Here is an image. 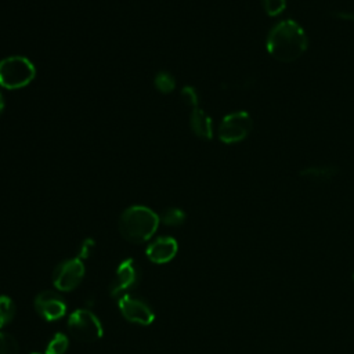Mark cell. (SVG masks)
Wrapping results in <instances>:
<instances>
[{"instance_id": "1", "label": "cell", "mask_w": 354, "mask_h": 354, "mask_svg": "<svg viewBox=\"0 0 354 354\" xmlns=\"http://www.w3.org/2000/svg\"><path fill=\"white\" fill-rule=\"evenodd\" d=\"M308 43V36L299 22L295 19H282L268 30L266 50L275 61L292 64L306 54Z\"/></svg>"}, {"instance_id": "2", "label": "cell", "mask_w": 354, "mask_h": 354, "mask_svg": "<svg viewBox=\"0 0 354 354\" xmlns=\"http://www.w3.org/2000/svg\"><path fill=\"white\" fill-rule=\"evenodd\" d=\"M159 225V216L145 206H130L119 217V232L131 243L148 241Z\"/></svg>"}, {"instance_id": "3", "label": "cell", "mask_w": 354, "mask_h": 354, "mask_svg": "<svg viewBox=\"0 0 354 354\" xmlns=\"http://www.w3.org/2000/svg\"><path fill=\"white\" fill-rule=\"evenodd\" d=\"M33 64L21 55H11L0 61V86L15 90L28 86L35 79Z\"/></svg>"}, {"instance_id": "4", "label": "cell", "mask_w": 354, "mask_h": 354, "mask_svg": "<svg viewBox=\"0 0 354 354\" xmlns=\"http://www.w3.org/2000/svg\"><path fill=\"white\" fill-rule=\"evenodd\" d=\"M66 328L76 340L84 343L97 342L102 336V325L90 310H75L68 318Z\"/></svg>"}, {"instance_id": "5", "label": "cell", "mask_w": 354, "mask_h": 354, "mask_svg": "<svg viewBox=\"0 0 354 354\" xmlns=\"http://www.w3.org/2000/svg\"><path fill=\"white\" fill-rule=\"evenodd\" d=\"M253 130V119L246 111H235L223 118L217 136L224 144H236L248 138Z\"/></svg>"}, {"instance_id": "6", "label": "cell", "mask_w": 354, "mask_h": 354, "mask_svg": "<svg viewBox=\"0 0 354 354\" xmlns=\"http://www.w3.org/2000/svg\"><path fill=\"white\" fill-rule=\"evenodd\" d=\"M118 306L122 315L133 324L149 325L155 319V313L152 307L144 299L136 295H131V293L122 295L118 300Z\"/></svg>"}, {"instance_id": "7", "label": "cell", "mask_w": 354, "mask_h": 354, "mask_svg": "<svg viewBox=\"0 0 354 354\" xmlns=\"http://www.w3.org/2000/svg\"><path fill=\"white\" fill-rule=\"evenodd\" d=\"M84 266L79 257L61 261L53 272V283L57 289L68 292L75 289L83 279Z\"/></svg>"}, {"instance_id": "8", "label": "cell", "mask_w": 354, "mask_h": 354, "mask_svg": "<svg viewBox=\"0 0 354 354\" xmlns=\"http://www.w3.org/2000/svg\"><path fill=\"white\" fill-rule=\"evenodd\" d=\"M140 277L141 271L138 264L133 259L123 260L119 264L112 282L109 283V295L112 297L126 295V292L138 285Z\"/></svg>"}, {"instance_id": "9", "label": "cell", "mask_w": 354, "mask_h": 354, "mask_svg": "<svg viewBox=\"0 0 354 354\" xmlns=\"http://www.w3.org/2000/svg\"><path fill=\"white\" fill-rule=\"evenodd\" d=\"M36 313L46 321H55L65 315L66 303L54 290L40 292L33 301Z\"/></svg>"}, {"instance_id": "10", "label": "cell", "mask_w": 354, "mask_h": 354, "mask_svg": "<svg viewBox=\"0 0 354 354\" xmlns=\"http://www.w3.org/2000/svg\"><path fill=\"white\" fill-rule=\"evenodd\" d=\"M177 242L171 236H160L151 242L145 250L147 257L156 264L170 261L177 253Z\"/></svg>"}, {"instance_id": "11", "label": "cell", "mask_w": 354, "mask_h": 354, "mask_svg": "<svg viewBox=\"0 0 354 354\" xmlns=\"http://www.w3.org/2000/svg\"><path fill=\"white\" fill-rule=\"evenodd\" d=\"M189 127H191L192 133L201 140H212V137H213L212 119L205 111H202L199 108H195L191 111Z\"/></svg>"}, {"instance_id": "12", "label": "cell", "mask_w": 354, "mask_h": 354, "mask_svg": "<svg viewBox=\"0 0 354 354\" xmlns=\"http://www.w3.org/2000/svg\"><path fill=\"white\" fill-rule=\"evenodd\" d=\"M339 173V167L335 165H318L307 166L299 171L300 177L314 180V181H328Z\"/></svg>"}, {"instance_id": "13", "label": "cell", "mask_w": 354, "mask_h": 354, "mask_svg": "<svg viewBox=\"0 0 354 354\" xmlns=\"http://www.w3.org/2000/svg\"><path fill=\"white\" fill-rule=\"evenodd\" d=\"M184 220H185V213L178 207H166L159 214V221L170 227H178L184 223Z\"/></svg>"}, {"instance_id": "14", "label": "cell", "mask_w": 354, "mask_h": 354, "mask_svg": "<svg viewBox=\"0 0 354 354\" xmlns=\"http://www.w3.org/2000/svg\"><path fill=\"white\" fill-rule=\"evenodd\" d=\"M15 311H17V308H15V303L12 301V299L1 295L0 296V328L8 325L12 321Z\"/></svg>"}, {"instance_id": "15", "label": "cell", "mask_w": 354, "mask_h": 354, "mask_svg": "<svg viewBox=\"0 0 354 354\" xmlns=\"http://www.w3.org/2000/svg\"><path fill=\"white\" fill-rule=\"evenodd\" d=\"M68 337L64 333H55L46 347V354H65L68 350Z\"/></svg>"}, {"instance_id": "16", "label": "cell", "mask_w": 354, "mask_h": 354, "mask_svg": "<svg viewBox=\"0 0 354 354\" xmlns=\"http://www.w3.org/2000/svg\"><path fill=\"white\" fill-rule=\"evenodd\" d=\"M153 86L155 88L159 91V93H163V94H167L170 91H173L174 86H176V80L174 77L167 73V72H159L155 79H153Z\"/></svg>"}, {"instance_id": "17", "label": "cell", "mask_w": 354, "mask_h": 354, "mask_svg": "<svg viewBox=\"0 0 354 354\" xmlns=\"http://www.w3.org/2000/svg\"><path fill=\"white\" fill-rule=\"evenodd\" d=\"M286 0H261V7L268 17H278L286 10Z\"/></svg>"}, {"instance_id": "18", "label": "cell", "mask_w": 354, "mask_h": 354, "mask_svg": "<svg viewBox=\"0 0 354 354\" xmlns=\"http://www.w3.org/2000/svg\"><path fill=\"white\" fill-rule=\"evenodd\" d=\"M0 354H19V347L14 336L0 332Z\"/></svg>"}, {"instance_id": "19", "label": "cell", "mask_w": 354, "mask_h": 354, "mask_svg": "<svg viewBox=\"0 0 354 354\" xmlns=\"http://www.w3.org/2000/svg\"><path fill=\"white\" fill-rule=\"evenodd\" d=\"M181 98H183V101H184L188 106H191L192 109L198 108V94H196V91H195L194 87H191V86L183 87V88H181Z\"/></svg>"}, {"instance_id": "20", "label": "cell", "mask_w": 354, "mask_h": 354, "mask_svg": "<svg viewBox=\"0 0 354 354\" xmlns=\"http://www.w3.org/2000/svg\"><path fill=\"white\" fill-rule=\"evenodd\" d=\"M93 248H94V241L90 239V238L84 239V241L82 242V245H80L77 257H79V259H86V257H88V254L91 253V249H93Z\"/></svg>"}, {"instance_id": "21", "label": "cell", "mask_w": 354, "mask_h": 354, "mask_svg": "<svg viewBox=\"0 0 354 354\" xmlns=\"http://www.w3.org/2000/svg\"><path fill=\"white\" fill-rule=\"evenodd\" d=\"M330 15L336 19H342V21H348V22H354V11H347V10H337V11H332Z\"/></svg>"}, {"instance_id": "22", "label": "cell", "mask_w": 354, "mask_h": 354, "mask_svg": "<svg viewBox=\"0 0 354 354\" xmlns=\"http://www.w3.org/2000/svg\"><path fill=\"white\" fill-rule=\"evenodd\" d=\"M3 109H4V98H3V95L0 94V113L3 112Z\"/></svg>"}, {"instance_id": "23", "label": "cell", "mask_w": 354, "mask_h": 354, "mask_svg": "<svg viewBox=\"0 0 354 354\" xmlns=\"http://www.w3.org/2000/svg\"><path fill=\"white\" fill-rule=\"evenodd\" d=\"M32 354H39V353H32Z\"/></svg>"}]
</instances>
